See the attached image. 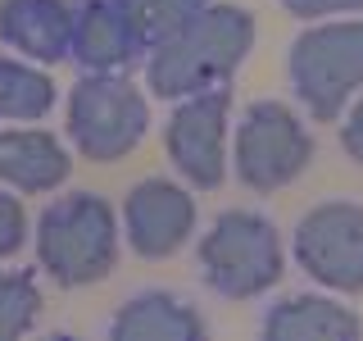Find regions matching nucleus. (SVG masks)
I'll return each instance as SVG.
<instances>
[{"mask_svg":"<svg viewBox=\"0 0 363 341\" xmlns=\"http://www.w3.org/2000/svg\"><path fill=\"white\" fill-rule=\"evenodd\" d=\"M73 23L77 5L68 0H0V41L41 64L73 55Z\"/></svg>","mask_w":363,"mask_h":341,"instance_id":"nucleus-10","label":"nucleus"},{"mask_svg":"<svg viewBox=\"0 0 363 341\" xmlns=\"http://www.w3.org/2000/svg\"><path fill=\"white\" fill-rule=\"evenodd\" d=\"M255 45V18L241 5H204L173 37L150 50V87L164 100H186L200 91L227 87Z\"/></svg>","mask_w":363,"mask_h":341,"instance_id":"nucleus-1","label":"nucleus"},{"mask_svg":"<svg viewBox=\"0 0 363 341\" xmlns=\"http://www.w3.org/2000/svg\"><path fill=\"white\" fill-rule=\"evenodd\" d=\"M359 332H363L359 314L327 301V296H286L264 318L268 341H350Z\"/></svg>","mask_w":363,"mask_h":341,"instance_id":"nucleus-12","label":"nucleus"},{"mask_svg":"<svg viewBox=\"0 0 363 341\" xmlns=\"http://www.w3.org/2000/svg\"><path fill=\"white\" fill-rule=\"evenodd\" d=\"M123 14L132 18L136 37H141L145 50H155L164 37H173L186 18H196L209 0H118Z\"/></svg>","mask_w":363,"mask_h":341,"instance_id":"nucleus-16","label":"nucleus"},{"mask_svg":"<svg viewBox=\"0 0 363 341\" xmlns=\"http://www.w3.org/2000/svg\"><path fill=\"white\" fill-rule=\"evenodd\" d=\"M145 45L136 37L132 18L118 0H82L73 23V60H82L91 73H118Z\"/></svg>","mask_w":363,"mask_h":341,"instance_id":"nucleus-11","label":"nucleus"},{"mask_svg":"<svg viewBox=\"0 0 363 341\" xmlns=\"http://www.w3.org/2000/svg\"><path fill=\"white\" fill-rule=\"evenodd\" d=\"M23 242H28V214H23V205L14 196L0 191V259L14 255Z\"/></svg>","mask_w":363,"mask_h":341,"instance_id":"nucleus-18","label":"nucleus"},{"mask_svg":"<svg viewBox=\"0 0 363 341\" xmlns=\"http://www.w3.org/2000/svg\"><path fill=\"white\" fill-rule=\"evenodd\" d=\"M0 178L23 191H55L68 178V151L50 132H0Z\"/></svg>","mask_w":363,"mask_h":341,"instance_id":"nucleus-14","label":"nucleus"},{"mask_svg":"<svg viewBox=\"0 0 363 341\" xmlns=\"http://www.w3.org/2000/svg\"><path fill=\"white\" fill-rule=\"evenodd\" d=\"M281 237L264 214L227 210L213 219V227L200 242V269L218 296L227 301H250L268 291L281 278Z\"/></svg>","mask_w":363,"mask_h":341,"instance_id":"nucleus-3","label":"nucleus"},{"mask_svg":"<svg viewBox=\"0 0 363 341\" xmlns=\"http://www.w3.org/2000/svg\"><path fill=\"white\" fill-rule=\"evenodd\" d=\"M291 14L318 18V14H363V0H281Z\"/></svg>","mask_w":363,"mask_h":341,"instance_id":"nucleus-19","label":"nucleus"},{"mask_svg":"<svg viewBox=\"0 0 363 341\" xmlns=\"http://www.w3.org/2000/svg\"><path fill=\"white\" fill-rule=\"evenodd\" d=\"M227 109H232V91L213 87L186 96L168 119V159L182 168V178L204 191L218 187L227 173Z\"/></svg>","mask_w":363,"mask_h":341,"instance_id":"nucleus-8","label":"nucleus"},{"mask_svg":"<svg viewBox=\"0 0 363 341\" xmlns=\"http://www.w3.org/2000/svg\"><path fill=\"white\" fill-rule=\"evenodd\" d=\"M123 219H128V242H132L136 255L164 259L191 237V227H196V200L177 182L145 178L128 191Z\"/></svg>","mask_w":363,"mask_h":341,"instance_id":"nucleus-9","label":"nucleus"},{"mask_svg":"<svg viewBox=\"0 0 363 341\" xmlns=\"http://www.w3.org/2000/svg\"><path fill=\"white\" fill-rule=\"evenodd\" d=\"M41 314V287L32 273H0V341L23 337Z\"/></svg>","mask_w":363,"mask_h":341,"instance_id":"nucleus-17","label":"nucleus"},{"mask_svg":"<svg viewBox=\"0 0 363 341\" xmlns=\"http://www.w3.org/2000/svg\"><path fill=\"white\" fill-rule=\"evenodd\" d=\"M340 146H345V155L363 164V96L354 100V109L345 114V123H340Z\"/></svg>","mask_w":363,"mask_h":341,"instance_id":"nucleus-20","label":"nucleus"},{"mask_svg":"<svg viewBox=\"0 0 363 341\" xmlns=\"http://www.w3.org/2000/svg\"><path fill=\"white\" fill-rule=\"evenodd\" d=\"M291 87L313 119L332 123L363 87V18L309 28L291 45Z\"/></svg>","mask_w":363,"mask_h":341,"instance_id":"nucleus-4","label":"nucleus"},{"mask_svg":"<svg viewBox=\"0 0 363 341\" xmlns=\"http://www.w3.org/2000/svg\"><path fill=\"white\" fill-rule=\"evenodd\" d=\"M109 332L118 341H200L204 318L168 291H145L123 305L118 318L109 323Z\"/></svg>","mask_w":363,"mask_h":341,"instance_id":"nucleus-13","label":"nucleus"},{"mask_svg":"<svg viewBox=\"0 0 363 341\" xmlns=\"http://www.w3.org/2000/svg\"><path fill=\"white\" fill-rule=\"evenodd\" d=\"M313 159V136L281 100L250 105L245 123L236 128V173L255 191H277L295 182Z\"/></svg>","mask_w":363,"mask_h":341,"instance_id":"nucleus-6","label":"nucleus"},{"mask_svg":"<svg viewBox=\"0 0 363 341\" xmlns=\"http://www.w3.org/2000/svg\"><path fill=\"white\" fill-rule=\"evenodd\" d=\"M295 259L313 282L332 291H363V205H313L295 227Z\"/></svg>","mask_w":363,"mask_h":341,"instance_id":"nucleus-7","label":"nucleus"},{"mask_svg":"<svg viewBox=\"0 0 363 341\" xmlns=\"http://www.w3.org/2000/svg\"><path fill=\"white\" fill-rule=\"evenodd\" d=\"M145 128H150L145 96L123 73H91L68 96V132L82 159L96 164L123 159L141 146Z\"/></svg>","mask_w":363,"mask_h":341,"instance_id":"nucleus-5","label":"nucleus"},{"mask_svg":"<svg viewBox=\"0 0 363 341\" xmlns=\"http://www.w3.org/2000/svg\"><path fill=\"white\" fill-rule=\"evenodd\" d=\"M37 255L41 269L60 287H86L100 282L118 264V223L113 210L91 191L60 196L37 223Z\"/></svg>","mask_w":363,"mask_h":341,"instance_id":"nucleus-2","label":"nucleus"},{"mask_svg":"<svg viewBox=\"0 0 363 341\" xmlns=\"http://www.w3.org/2000/svg\"><path fill=\"white\" fill-rule=\"evenodd\" d=\"M55 105V82L32 64L0 55V119H41Z\"/></svg>","mask_w":363,"mask_h":341,"instance_id":"nucleus-15","label":"nucleus"}]
</instances>
